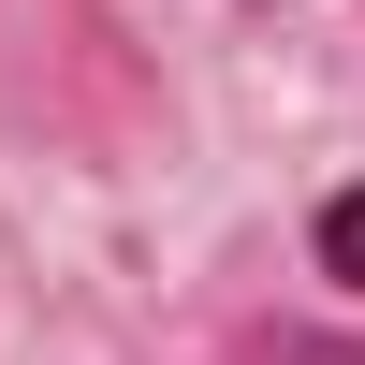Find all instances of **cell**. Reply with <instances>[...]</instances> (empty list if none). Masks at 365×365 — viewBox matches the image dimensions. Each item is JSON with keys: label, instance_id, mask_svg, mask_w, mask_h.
I'll list each match as a JSON object with an SVG mask.
<instances>
[{"label": "cell", "instance_id": "6da1fadb", "mask_svg": "<svg viewBox=\"0 0 365 365\" xmlns=\"http://www.w3.org/2000/svg\"><path fill=\"white\" fill-rule=\"evenodd\" d=\"M307 249H322V278H336V292H365V175H351V190H322Z\"/></svg>", "mask_w": 365, "mask_h": 365}]
</instances>
